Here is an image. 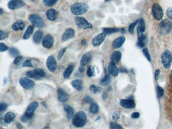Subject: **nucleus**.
I'll list each match as a JSON object with an SVG mask.
<instances>
[{"mask_svg": "<svg viewBox=\"0 0 172 129\" xmlns=\"http://www.w3.org/2000/svg\"><path fill=\"white\" fill-rule=\"evenodd\" d=\"M23 67H32L33 64H32L31 61L30 60H27L25 61L23 64Z\"/></svg>", "mask_w": 172, "mask_h": 129, "instance_id": "45", "label": "nucleus"}, {"mask_svg": "<svg viewBox=\"0 0 172 129\" xmlns=\"http://www.w3.org/2000/svg\"><path fill=\"white\" fill-rule=\"evenodd\" d=\"M109 73L114 77H117L118 75V70L117 68L115 63L111 62L109 65Z\"/></svg>", "mask_w": 172, "mask_h": 129, "instance_id": "21", "label": "nucleus"}, {"mask_svg": "<svg viewBox=\"0 0 172 129\" xmlns=\"http://www.w3.org/2000/svg\"><path fill=\"white\" fill-rule=\"evenodd\" d=\"M70 9L74 15H81L86 13L88 10V6L85 3H77L72 5Z\"/></svg>", "mask_w": 172, "mask_h": 129, "instance_id": "2", "label": "nucleus"}, {"mask_svg": "<svg viewBox=\"0 0 172 129\" xmlns=\"http://www.w3.org/2000/svg\"><path fill=\"white\" fill-rule=\"evenodd\" d=\"M47 67L49 71L54 72L56 71L57 67V63L55 58L53 56H50L47 59L46 62Z\"/></svg>", "mask_w": 172, "mask_h": 129, "instance_id": "9", "label": "nucleus"}, {"mask_svg": "<svg viewBox=\"0 0 172 129\" xmlns=\"http://www.w3.org/2000/svg\"><path fill=\"white\" fill-rule=\"evenodd\" d=\"M79 70H80V71L81 72H82L84 71V67L81 66V67H80Z\"/></svg>", "mask_w": 172, "mask_h": 129, "instance_id": "57", "label": "nucleus"}, {"mask_svg": "<svg viewBox=\"0 0 172 129\" xmlns=\"http://www.w3.org/2000/svg\"><path fill=\"white\" fill-rule=\"evenodd\" d=\"M87 75L88 77H92L94 75V69L92 66L87 69Z\"/></svg>", "mask_w": 172, "mask_h": 129, "instance_id": "38", "label": "nucleus"}, {"mask_svg": "<svg viewBox=\"0 0 172 129\" xmlns=\"http://www.w3.org/2000/svg\"><path fill=\"white\" fill-rule=\"evenodd\" d=\"M75 21L77 26L83 29H90L92 28V25L90 23L83 17H76L75 18Z\"/></svg>", "mask_w": 172, "mask_h": 129, "instance_id": "5", "label": "nucleus"}, {"mask_svg": "<svg viewBox=\"0 0 172 129\" xmlns=\"http://www.w3.org/2000/svg\"><path fill=\"white\" fill-rule=\"evenodd\" d=\"M7 32L4 30L0 31V40H2L6 38L7 37Z\"/></svg>", "mask_w": 172, "mask_h": 129, "instance_id": "46", "label": "nucleus"}, {"mask_svg": "<svg viewBox=\"0 0 172 129\" xmlns=\"http://www.w3.org/2000/svg\"><path fill=\"white\" fill-rule=\"evenodd\" d=\"M34 30V27L32 25L29 26L27 28L24 34L23 35V38L24 39H27L30 38V36H31V34L33 33Z\"/></svg>", "mask_w": 172, "mask_h": 129, "instance_id": "29", "label": "nucleus"}, {"mask_svg": "<svg viewBox=\"0 0 172 129\" xmlns=\"http://www.w3.org/2000/svg\"><path fill=\"white\" fill-rule=\"evenodd\" d=\"M7 107H8V105L6 103H1L0 105V111L1 112L4 111L7 109Z\"/></svg>", "mask_w": 172, "mask_h": 129, "instance_id": "50", "label": "nucleus"}, {"mask_svg": "<svg viewBox=\"0 0 172 129\" xmlns=\"http://www.w3.org/2000/svg\"><path fill=\"white\" fill-rule=\"evenodd\" d=\"M25 24L22 20H18L15 23H14L12 26V28L14 31L22 30L24 29Z\"/></svg>", "mask_w": 172, "mask_h": 129, "instance_id": "19", "label": "nucleus"}, {"mask_svg": "<svg viewBox=\"0 0 172 129\" xmlns=\"http://www.w3.org/2000/svg\"><path fill=\"white\" fill-rule=\"evenodd\" d=\"M9 49L8 47H7L6 45H5L3 43H0V51L3 52V51H6Z\"/></svg>", "mask_w": 172, "mask_h": 129, "instance_id": "47", "label": "nucleus"}, {"mask_svg": "<svg viewBox=\"0 0 172 129\" xmlns=\"http://www.w3.org/2000/svg\"><path fill=\"white\" fill-rule=\"evenodd\" d=\"M157 94H158V96L159 98L162 97L164 94V90H163V88L160 86H158L157 87Z\"/></svg>", "mask_w": 172, "mask_h": 129, "instance_id": "40", "label": "nucleus"}, {"mask_svg": "<svg viewBox=\"0 0 172 129\" xmlns=\"http://www.w3.org/2000/svg\"><path fill=\"white\" fill-rule=\"evenodd\" d=\"M137 35H138V45L140 47H143L145 46V36L143 35V32L139 31V30H137Z\"/></svg>", "mask_w": 172, "mask_h": 129, "instance_id": "22", "label": "nucleus"}, {"mask_svg": "<svg viewBox=\"0 0 172 129\" xmlns=\"http://www.w3.org/2000/svg\"><path fill=\"white\" fill-rule=\"evenodd\" d=\"M167 15L168 17V18H170V19L172 20V8H169L166 11Z\"/></svg>", "mask_w": 172, "mask_h": 129, "instance_id": "49", "label": "nucleus"}, {"mask_svg": "<svg viewBox=\"0 0 172 129\" xmlns=\"http://www.w3.org/2000/svg\"><path fill=\"white\" fill-rule=\"evenodd\" d=\"M43 31L41 30H38L36 31L33 38L34 42L36 44L40 43L43 38Z\"/></svg>", "mask_w": 172, "mask_h": 129, "instance_id": "24", "label": "nucleus"}, {"mask_svg": "<svg viewBox=\"0 0 172 129\" xmlns=\"http://www.w3.org/2000/svg\"><path fill=\"white\" fill-rule=\"evenodd\" d=\"M90 90L92 92V93L94 94L99 93L101 91V87L97 86L95 85H92L90 87Z\"/></svg>", "mask_w": 172, "mask_h": 129, "instance_id": "35", "label": "nucleus"}, {"mask_svg": "<svg viewBox=\"0 0 172 129\" xmlns=\"http://www.w3.org/2000/svg\"><path fill=\"white\" fill-rule=\"evenodd\" d=\"M152 11L153 17L155 20L159 21L163 17V9L158 3H154V4L153 5Z\"/></svg>", "mask_w": 172, "mask_h": 129, "instance_id": "4", "label": "nucleus"}, {"mask_svg": "<svg viewBox=\"0 0 172 129\" xmlns=\"http://www.w3.org/2000/svg\"><path fill=\"white\" fill-rule=\"evenodd\" d=\"M3 11L2 9L1 8V9H0V14H2L3 13Z\"/></svg>", "mask_w": 172, "mask_h": 129, "instance_id": "58", "label": "nucleus"}, {"mask_svg": "<svg viewBox=\"0 0 172 129\" xmlns=\"http://www.w3.org/2000/svg\"><path fill=\"white\" fill-rule=\"evenodd\" d=\"M22 60V56H18L16 57L15 60L14 61V64H15V65H19L20 64V63L21 62Z\"/></svg>", "mask_w": 172, "mask_h": 129, "instance_id": "43", "label": "nucleus"}, {"mask_svg": "<svg viewBox=\"0 0 172 129\" xmlns=\"http://www.w3.org/2000/svg\"><path fill=\"white\" fill-rule=\"evenodd\" d=\"M86 41L85 39H83V40H82V41H81V44L83 45H86Z\"/></svg>", "mask_w": 172, "mask_h": 129, "instance_id": "56", "label": "nucleus"}, {"mask_svg": "<svg viewBox=\"0 0 172 129\" xmlns=\"http://www.w3.org/2000/svg\"><path fill=\"white\" fill-rule=\"evenodd\" d=\"M172 28V22L168 19H164L161 21L158 26L159 33L162 36L169 34Z\"/></svg>", "mask_w": 172, "mask_h": 129, "instance_id": "3", "label": "nucleus"}, {"mask_svg": "<svg viewBox=\"0 0 172 129\" xmlns=\"http://www.w3.org/2000/svg\"><path fill=\"white\" fill-rule=\"evenodd\" d=\"M122 57V53L120 51H115L113 52L111 56L112 62L115 63H118L120 61Z\"/></svg>", "mask_w": 172, "mask_h": 129, "instance_id": "28", "label": "nucleus"}, {"mask_svg": "<svg viewBox=\"0 0 172 129\" xmlns=\"http://www.w3.org/2000/svg\"><path fill=\"white\" fill-rule=\"evenodd\" d=\"M105 2H107V1H109V0H105Z\"/></svg>", "mask_w": 172, "mask_h": 129, "instance_id": "61", "label": "nucleus"}, {"mask_svg": "<svg viewBox=\"0 0 172 129\" xmlns=\"http://www.w3.org/2000/svg\"><path fill=\"white\" fill-rule=\"evenodd\" d=\"M120 30V29L118 28H104L103 29V32L106 34L116 33Z\"/></svg>", "mask_w": 172, "mask_h": 129, "instance_id": "31", "label": "nucleus"}, {"mask_svg": "<svg viewBox=\"0 0 172 129\" xmlns=\"http://www.w3.org/2000/svg\"><path fill=\"white\" fill-rule=\"evenodd\" d=\"M38 107V103L37 102L34 101L31 103L29 105V107H28L27 110L25 112V115L26 116L27 118H31Z\"/></svg>", "mask_w": 172, "mask_h": 129, "instance_id": "14", "label": "nucleus"}, {"mask_svg": "<svg viewBox=\"0 0 172 129\" xmlns=\"http://www.w3.org/2000/svg\"><path fill=\"white\" fill-rule=\"evenodd\" d=\"M142 52H143V55L145 56V58L147 59V60L149 62H150L151 61V57H150V54L149 53V51H148V48H146V47L143 48Z\"/></svg>", "mask_w": 172, "mask_h": 129, "instance_id": "39", "label": "nucleus"}, {"mask_svg": "<svg viewBox=\"0 0 172 129\" xmlns=\"http://www.w3.org/2000/svg\"><path fill=\"white\" fill-rule=\"evenodd\" d=\"M9 53L13 57H17L19 55V51L16 48L11 47L9 50Z\"/></svg>", "mask_w": 172, "mask_h": 129, "instance_id": "37", "label": "nucleus"}, {"mask_svg": "<svg viewBox=\"0 0 172 129\" xmlns=\"http://www.w3.org/2000/svg\"><path fill=\"white\" fill-rule=\"evenodd\" d=\"M59 0H43V3L47 6L51 7L56 4Z\"/></svg>", "mask_w": 172, "mask_h": 129, "instance_id": "36", "label": "nucleus"}, {"mask_svg": "<svg viewBox=\"0 0 172 129\" xmlns=\"http://www.w3.org/2000/svg\"><path fill=\"white\" fill-rule=\"evenodd\" d=\"M125 41V38L123 36H120L116 38L113 42V47L115 49L119 48L123 45Z\"/></svg>", "mask_w": 172, "mask_h": 129, "instance_id": "20", "label": "nucleus"}, {"mask_svg": "<svg viewBox=\"0 0 172 129\" xmlns=\"http://www.w3.org/2000/svg\"><path fill=\"white\" fill-rule=\"evenodd\" d=\"M75 36V31L73 29L68 28L67 29L64 34H63L62 39L63 41H66L69 39L74 38Z\"/></svg>", "mask_w": 172, "mask_h": 129, "instance_id": "17", "label": "nucleus"}, {"mask_svg": "<svg viewBox=\"0 0 172 129\" xmlns=\"http://www.w3.org/2000/svg\"><path fill=\"white\" fill-rule=\"evenodd\" d=\"M106 38V34L101 33L96 36L92 40V44L94 47L99 46L103 42Z\"/></svg>", "mask_w": 172, "mask_h": 129, "instance_id": "12", "label": "nucleus"}, {"mask_svg": "<svg viewBox=\"0 0 172 129\" xmlns=\"http://www.w3.org/2000/svg\"><path fill=\"white\" fill-rule=\"evenodd\" d=\"M15 118V114L12 112H9L5 115L4 122L5 124H9L12 122Z\"/></svg>", "mask_w": 172, "mask_h": 129, "instance_id": "27", "label": "nucleus"}, {"mask_svg": "<svg viewBox=\"0 0 172 129\" xmlns=\"http://www.w3.org/2000/svg\"><path fill=\"white\" fill-rule=\"evenodd\" d=\"M138 21L139 26L137 29L139 30V31L143 32L144 31H145V24L144 20L142 18H141L140 20H139Z\"/></svg>", "mask_w": 172, "mask_h": 129, "instance_id": "34", "label": "nucleus"}, {"mask_svg": "<svg viewBox=\"0 0 172 129\" xmlns=\"http://www.w3.org/2000/svg\"><path fill=\"white\" fill-rule=\"evenodd\" d=\"M159 73H160V71H159V70H158H158H156V71H155V74H154V77H155L156 80H157L158 79Z\"/></svg>", "mask_w": 172, "mask_h": 129, "instance_id": "53", "label": "nucleus"}, {"mask_svg": "<svg viewBox=\"0 0 172 129\" xmlns=\"http://www.w3.org/2000/svg\"><path fill=\"white\" fill-rule=\"evenodd\" d=\"M92 59V55L89 53H86L83 55L80 61L81 66L84 67L90 62Z\"/></svg>", "mask_w": 172, "mask_h": 129, "instance_id": "23", "label": "nucleus"}, {"mask_svg": "<svg viewBox=\"0 0 172 129\" xmlns=\"http://www.w3.org/2000/svg\"><path fill=\"white\" fill-rule=\"evenodd\" d=\"M43 129H49V127H45V128H43Z\"/></svg>", "mask_w": 172, "mask_h": 129, "instance_id": "59", "label": "nucleus"}, {"mask_svg": "<svg viewBox=\"0 0 172 129\" xmlns=\"http://www.w3.org/2000/svg\"><path fill=\"white\" fill-rule=\"evenodd\" d=\"M87 122V116L84 112L79 111L75 115L72 120V124L77 128H82Z\"/></svg>", "mask_w": 172, "mask_h": 129, "instance_id": "1", "label": "nucleus"}, {"mask_svg": "<svg viewBox=\"0 0 172 129\" xmlns=\"http://www.w3.org/2000/svg\"><path fill=\"white\" fill-rule=\"evenodd\" d=\"M140 116V114L138 112H134L131 115V117L133 118H138Z\"/></svg>", "mask_w": 172, "mask_h": 129, "instance_id": "51", "label": "nucleus"}, {"mask_svg": "<svg viewBox=\"0 0 172 129\" xmlns=\"http://www.w3.org/2000/svg\"><path fill=\"white\" fill-rule=\"evenodd\" d=\"M28 118H27L26 116L24 115V116H22L21 117V120H22L23 122H25V121H26L27 120V119Z\"/></svg>", "mask_w": 172, "mask_h": 129, "instance_id": "54", "label": "nucleus"}, {"mask_svg": "<svg viewBox=\"0 0 172 129\" xmlns=\"http://www.w3.org/2000/svg\"><path fill=\"white\" fill-rule=\"evenodd\" d=\"M74 65L73 64H70L68 66L67 69L65 70L63 73V77L64 79L69 78L71 75L72 73L74 71Z\"/></svg>", "mask_w": 172, "mask_h": 129, "instance_id": "25", "label": "nucleus"}, {"mask_svg": "<svg viewBox=\"0 0 172 129\" xmlns=\"http://www.w3.org/2000/svg\"><path fill=\"white\" fill-rule=\"evenodd\" d=\"M26 76L28 78L40 79L45 76V71L42 69H38L27 72Z\"/></svg>", "mask_w": 172, "mask_h": 129, "instance_id": "7", "label": "nucleus"}, {"mask_svg": "<svg viewBox=\"0 0 172 129\" xmlns=\"http://www.w3.org/2000/svg\"><path fill=\"white\" fill-rule=\"evenodd\" d=\"M58 97L61 102L65 103L69 99V95L63 89L60 88L58 90Z\"/></svg>", "mask_w": 172, "mask_h": 129, "instance_id": "16", "label": "nucleus"}, {"mask_svg": "<svg viewBox=\"0 0 172 129\" xmlns=\"http://www.w3.org/2000/svg\"><path fill=\"white\" fill-rule=\"evenodd\" d=\"M17 127H18V128L19 129H22V125L20 124V123H17Z\"/></svg>", "mask_w": 172, "mask_h": 129, "instance_id": "55", "label": "nucleus"}, {"mask_svg": "<svg viewBox=\"0 0 172 129\" xmlns=\"http://www.w3.org/2000/svg\"><path fill=\"white\" fill-rule=\"evenodd\" d=\"M46 16L47 18L49 20L51 21H54L55 20H56V19L58 17V12L54 9H49L46 12Z\"/></svg>", "mask_w": 172, "mask_h": 129, "instance_id": "18", "label": "nucleus"}, {"mask_svg": "<svg viewBox=\"0 0 172 129\" xmlns=\"http://www.w3.org/2000/svg\"><path fill=\"white\" fill-rule=\"evenodd\" d=\"M110 127L111 129H122V127H121V125L115 122H112L111 123Z\"/></svg>", "mask_w": 172, "mask_h": 129, "instance_id": "42", "label": "nucleus"}, {"mask_svg": "<svg viewBox=\"0 0 172 129\" xmlns=\"http://www.w3.org/2000/svg\"><path fill=\"white\" fill-rule=\"evenodd\" d=\"M119 118H120L119 115L116 113H114V114L113 115V119L114 120H118Z\"/></svg>", "mask_w": 172, "mask_h": 129, "instance_id": "52", "label": "nucleus"}, {"mask_svg": "<svg viewBox=\"0 0 172 129\" xmlns=\"http://www.w3.org/2000/svg\"><path fill=\"white\" fill-rule=\"evenodd\" d=\"M120 105L125 109H133L135 107L134 101L131 99H122L120 101Z\"/></svg>", "mask_w": 172, "mask_h": 129, "instance_id": "15", "label": "nucleus"}, {"mask_svg": "<svg viewBox=\"0 0 172 129\" xmlns=\"http://www.w3.org/2000/svg\"><path fill=\"white\" fill-rule=\"evenodd\" d=\"M171 77H172V71H171Z\"/></svg>", "mask_w": 172, "mask_h": 129, "instance_id": "60", "label": "nucleus"}, {"mask_svg": "<svg viewBox=\"0 0 172 129\" xmlns=\"http://www.w3.org/2000/svg\"><path fill=\"white\" fill-rule=\"evenodd\" d=\"M110 81H111V77L109 74H107L102 79V80H101L100 83L102 85L106 86L109 84Z\"/></svg>", "mask_w": 172, "mask_h": 129, "instance_id": "32", "label": "nucleus"}, {"mask_svg": "<svg viewBox=\"0 0 172 129\" xmlns=\"http://www.w3.org/2000/svg\"><path fill=\"white\" fill-rule=\"evenodd\" d=\"M25 6L22 0H11L8 4V7L10 10H15Z\"/></svg>", "mask_w": 172, "mask_h": 129, "instance_id": "10", "label": "nucleus"}, {"mask_svg": "<svg viewBox=\"0 0 172 129\" xmlns=\"http://www.w3.org/2000/svg\"><path fill=\"white\" fill-rule=\"evenodd\" d=\"M43 47L47 48L50 49L54 45V38L49 34H47L45 36L42 42Z\"/></svg>", "mask_w": 172, "mask_h": 129, "instance_id": "13", "label": "nucleus"}, {"mask_svg": "<svg viewBox=\"0 0 172 129\" xmlns=\"http://www.w3.org/2000/svg\"><path fill=\"white\" fill-rule=\"evenodd\" d=\"M66 49V47H64V48H63V49H61L60 51H59L58 55V60H60L62 58L63 56V55L65 53Z\"/></svg>", "mask_w": 172, "mask_h": 129, "instance_id": "48", "label": "nucleus"}, {"mask_svg": "<svg viewBox=\"0 0 172 129\" xmlns=\"http://www.w3.org/2000/svg\"><path fill=\"white\" fill-rule=\"evenodd\" d=\"M138 22V21H136L135 22L132 23L130 25L129 27V32L130 34H133V32H134V28L135 26L136 25L137 23Z\"/></svg>", "mask_w": 172, "mask_h": 129, "instance_id": "41", "label": "nucleus"}, {"mask_svg": "<svg viewBox=\"0 0 172 129\" xmlns=\"http://www.w3.org/2000/svg\"><path fill=\"white\" fill-rule=\"evenodd\" d=\"M83 101L85 103H90L92 104V103H94V100L92 98H91L89 96H86L84 98H83Z\"/></svg>", "mask_w": 172, "mask_h": 129, "instance_id": "44", "label": "nucleus"}, {"mask_svg": "<svg viewBox=\"0 0 172 129\" xmlns=\"http://www.w3.org/2000/svg\"><path fill=\"white\" fill-rule=\"evenodd\" d=\"M172 61V55L171 51L166 50L161 55V62L165 68L170 67Z\"/></svg>", "mask_w": 172, "mask_h": 129, "instance_id": "6", "label": "nucleus"}, {"mask_svg": "<svg viewBox=\"0 0 172 129\" xmlns=\"http://www.w3.org/2000/svg\"><path fill=\"white\" fill-rule=\"evenodd\" d=\"M64 110H65L66 114H67V117L68 119L71 118L74 115V111L72 107L69 105H66L64 107Z\"/></svg>", "mask_w": 172, "mask_h": 129, "instance_id": "30", "label": "nucleus"}, {"mask_svg": "<svg viewBox=\"0 0 172 129\" xmlns=\"http://www.w3.org/2000/svg\"><path fill=\"white\" fill-rule=\"evenodd\" d=\"M20 85L26 89H32L34 86V83L27 78H21L19 81Z\"/></svg>", "mask_w": 172, "mask_h": 129, "instance_id": "11", "label": "nucleus"}, {"mask_svg": "<svg viewBox=\"0 0 172 129\" xmlns=\"http://www.w3.org/2000/svg\"><path fill=\"white\" fill-rule=\"evenodd\" d=\"M98 105H96L95 103H92L90 104V111L91 114H96L98 111Z\"/></svg>", "mask_w": 172, "mask_h": 129, "instance_id": "33", "label": "nucleus"}, {"mask_svg": "<svg viewBox=\"0 0 172 129\" xmlns=\"http://www.w3.org/2000/svg\"><path fill=\"white\" fill-rule=\"evenodd\" d=\"M29 19L30 22L36 27L41 28L45 26L44 21L37 14H31L29 16Z\"/></svg>", "mask_w": 172, "mask_h": 129, "instance_id": "8", "label": "nucleus"}, {"mask_svg": "<svg viewBox=\"0 0 172 129\" xmlns=\"http://www.w3.org/2000/svg\"><path fill=\"white\" fill-rule=\"evenodd\" d=\"M72 86L78 91H80L83 89V82L82 80H73L71 82Z\"/></svg>", "mask_w": 172, "mask_h": 129, "instance_id": "26", "label": "nucleus"}]
</instances>
